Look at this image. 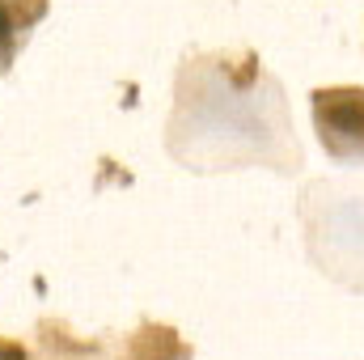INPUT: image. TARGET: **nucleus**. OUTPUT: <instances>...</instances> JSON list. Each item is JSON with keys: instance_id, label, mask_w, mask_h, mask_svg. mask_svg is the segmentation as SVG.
I'll return each mask as SVG.
<instances>
[{"instance_id": "f03ea898", "label": "nucleus", "mask_w": 364, "mask_h": 360, "mask_svg": "<svg viewBox=\"0 0 364 360\" xmlns=\"http://www.w3.org/2000/svg\"><path fill=\"white\" fill-rule=\"evenodd\" d=\"M0 360H26V352L17 344H0Z\"/></svg>"}, {"instance_id": "f257e3e1", "label": "nucleus", "mask_w": 364, "mask_h": 360, "mask_svg": "<svg viewBox=\"0 0 364 360\" xmlns=\"http://www.w3.org/2000/svg\"><path fill=\"white\" fill-rule=\"evenodd\" d=\"M318 119L331 136L364 144V93H318Z\"/></svg>"}, {"instance_id": "7ed1b4c3", "label": "nucleus", "mask_w": 364, "mask_h": 360, "mask_svg": "<svg viewBox=\"0 0 364 360\" xmlns=\"http://www.w3.org/2000/svg\"><path fill=\"white\" fill-rule=\"evenodd\" d=\"M4 34H9V13L0 9V38H4Z\"/></svg>"}]
</instances>
